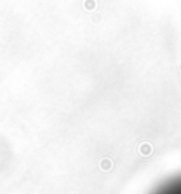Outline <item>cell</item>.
<instances>
[{
    "mask_svg": "<svg viewBox=\"0 0 181 194\" xmlns=\"http://www.w3.org/2000/svg\"><path fill=\"white\" fill-rule=\"evenodd\" d=\"M152 194H181V175L165 181Z\"/></svg>",
    "mask_w": 181,
    "mask_h": 194,
    "instance_id": "obj_1",
    "label": "cell"
}]
</instances>
